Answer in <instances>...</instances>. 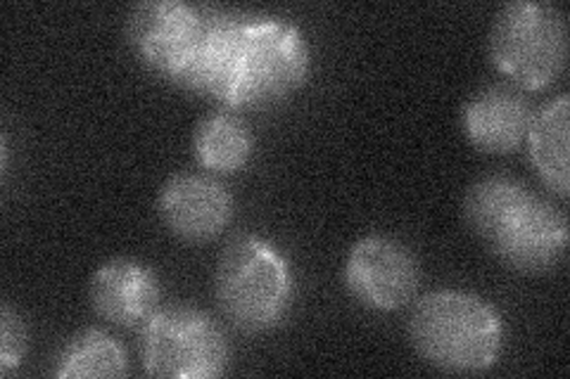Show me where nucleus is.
<instances>
[{
  "mask_svg": "<svg viewBox=\"0 0 570 379\" xmlns=\"http://www.w3.org/2000/svg\"><path fill=\"white\" fill-rule=\"evenodd\" d=\"M91 309L119 328H136L159 309L163 285L155 270L138 259L117 257L98 266L88 282Z\"/></svg>",
  "mask_w": 570,
  "mask_h": 379,
  "instance_id": "10",
  "label": "nucleus"
},
{
  "mask_svg": "<svg viewBox=\"0 0 570 379\" xmlns=\"http://www.w3.org/2000/svg\"><path fill=\"white\" fill-rule=\"evenodd\" d=\"M532 114V104L521 88L492 83L463 104L461 129L475 150L509 154L525 142Z\"/></svg>",
  "mask_w": 570,
  "mask_h": 379,
  "instance_id": "11",
  "label": "nucleus"
},
{
  "mask_svg": "<svg viewBox=\"0 0 570 379\" xmlns=\"http://www.w3.org/2000/svg\"><path fill=\"white\" fill-rule=\"evenodd\" d=\"M205 22V10L184 0H142L127 17V41L157 77L186 88L203 46Z\"/></svg>",
  "mask_w": 570,
  "mask_h": 379,
  "instance_id": "7",
  "label": "nucleus"
},
{
  "mask_svg": "<svg viewBox=\"0 0 570 379\" xmlns=\"http://www.w3.org/2000/svg\"><path fill=\"white\" fill-rule=\"evenodd\" d=\"M27 356V328L10 303L0 309V372L20 368Z\"/></svg>",
  "mask_w": 570,
  "mask_h": 379,
  "instance_id": "15",
  "label": "nucleus"
},
{
  "mask_svg": "<svg viewBox=\"0 0 570 379\" xmlns=\"http://www.w3.org/2000/svg\"><path fill=\"white\" fill-rule=\"evenodd\" d=\"M234 195L207 173H174L157 195L159 219L178 240L203 245L234 221Z\"/></svg>",
  "mask_w": 570,
  "mask_h": 379,
  "instance_id": "9",
  "label": "nucleus"
},
{
  "mask_svg": "<svg viewBox=\"0 0 570 379\" xmlns=\"http://www.w3.org/2000/svg\"><path fill=\"white\" fill-rule=\"evenodd\" d=\"M463 219L494 259L519 273H549L566 259V213L509 176L475 180L463 197Z\"/></svg>",
  "mask_w": 570,
  "mask_h": 379,
  "instance_id": "2",
  "label": "nucleus"
},
{
  "mask_svg": "<svg viewBox=\"0 0 570 379\" xmlns=\"http://www.w3.org/2000/svg\"><path fill=\"white\" fill-rule=\"evenodd\" d=\"M345 285L352 299L376 313L400 311L421 285V266L414 251L387 235H368L350 249Z\"/></svg>",
  "mask_w": 570,
  "mask_h": 379,
  "instance_id": "8",
  "label": "nucleus"
},
{
  "mask_svg": "<svg viewBox=\"0 0 570 379\" xmlns=\"http://www.w3.org/2000/svg\"><path fill=\"white\" fill-rule=\"evenodd\" d=\"M409 341L428 366L454 375H478L499 363L504 322L483 297L438 290L414 303Z\"/></svg>",
  "mask_w": 570,
  "mask_h": 379,
  "instance_id": "3",
  "label": "nucleus"
},
{
  "mask_svg": "<svg viewBox=\"0 0 570 379\" xmlns=\"http://www.w3.org/2000/svg\"><path fill=\"white\" fill-rule=\"evenodd\" d=\"M214 292L224 318L247 335L269 332L288 318L295 301V276L283 251L259 238L238 235L217 261Z\"/></svg>",
  "mask_w": 570,
  "mask_h": 379,
  "instance_id": "4",
  "label": "nucleus"
},
{
  "mask_svg": "<svg viewBox=\"0 0 570 379\" xmlns=\"http://www.w3.org/2000/svg\"><path fill=\"white\" fill-rule=\"evenodd\" d=\"M568 131H570V98L566 93L544 102L532 114L525 136L528 154L542 183L566 200L570 192V157H568Z\"/></svg>",
  "mask_w": 570,
  "mask_h": 379,
  "instance_id": "12",
  "label": "nucleus"
},
{
  "mask_svg": "<svg viewBox=\"0 0 570 379\" xmlns=\"http://www.w3.org/2000/svg\"><path fill=\"white\" fill-rule=\"evenodd\" d=\"M129 360L119 341L105 330L86 328L71 337L56 358L52 375L60 379L127 377Z\"/></svg>",
  "mask_w": 570,
  "mask_h": 379,
  "instance_id": "14",
  "label": "nucleus"
},
{
  "mask_svg": "<svg viewBox=\"0 0 570 379\" xmlns=\"http://www.w3.org/2000/svg\"><path fill=\"white\" fill-rule=\"evenodd\" d=\"M193 152L205 171L236 173L253 157L255 136L240 117L214 112L195 126Z\"/></svg>",
  "mask_w": 570,
  "mask_h": 379,
  "instance_id": "13",
  "label": "nucleus"
},
{
  "mask_svg": "<svg viewBox=\"0 0 570 379\" xmlns=\"http://www.w3.org/2000/svg\"><path fill=\"white\" fill-rule=\"evenodd\" d=\"M142 368L165 379H217L230 363L222 325L198 306L171 303L146 320L140 332Z\"/></svg>",
  "mask_w": 570,
  "mask_h": 379,
  "instance_id": "6",
  "label": "nucleus"
},
{
  "mask_svg": "<svg viewBox=\"0 0 570 379\" xmlns=\"http://www.w3.org/2000/svg\"><path fill=\"white\" fill-rule=\"evenodd\" d=\"M490 62L521 90L554 83L568 60V22L554 3L513 0L494 14Z\"/></svg>",
  "mask_w": 570,
  "mask_h": 379,
  "instance_id": "5",
  "label": "nucleus"
},
{
  "mask_svg": "<svg viewBox=\"0 0 570 379\" xmlns=\"http://www.w3.org/2000/svg\"><path fill=\"white\" fill-rule=\"evenodd\" d=\"M205 36L186 81L188 90L226 107H266L307 81L312 50L281 17L205 12Z\"/></svg>",
  "mask_w": 570,
  "mask_h": 379,
  "instance_id": "1",
  "label": "nucleus"
}]
</instances>
